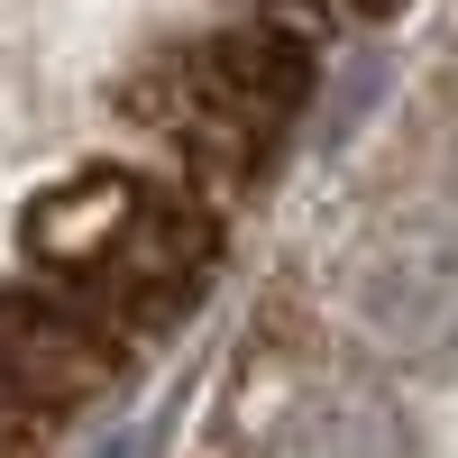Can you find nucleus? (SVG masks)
Wrapping results in <instances>:
<instances>
[{
    "label": "nucleus",
    "mask_w": 458,
    "mask_h": 458,
    "mask_svg": "<svg viewBox=\"0 0 458 458\" xmlns=\"http://www.w3.org/2000/svg\"><path fill=\"white\" fill-rule=\"evenodd\" d=\"M312 101V37H293L284 19H239L211 28L202 47L157 55L129 83V120L157 138L165 183H183L193 202L229 211L248 183L276 165L284 129Z\"/></svg>",
    "instance_id": "1"
},
{
    "label": "nucleus",
    "mask_w": 458,
    "mask_h": 458,
    "mask_svg": "<svg viewBox=\"0 0 458 458\" xmlns=\"http://www.w3.org/2000/svg\"><path fill=\"white\" fill-rule=\"evenodd\" d=\"M257 10H266V19H284L293 37H312V47H321V37H339V28H367V19H386L394 0H257Z\"/></svg>",
    "instance_id": "2"
}]
</instances>
